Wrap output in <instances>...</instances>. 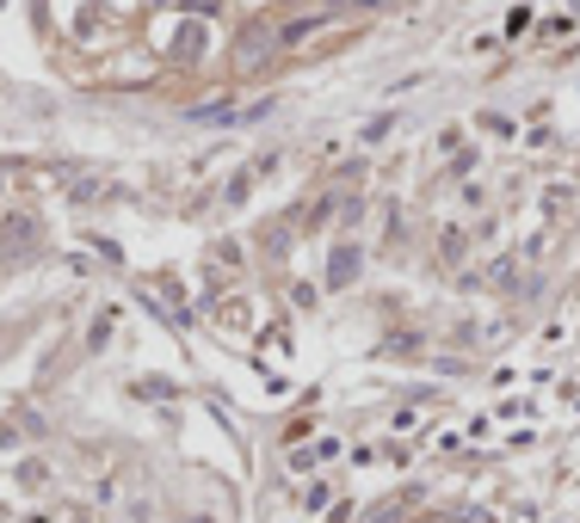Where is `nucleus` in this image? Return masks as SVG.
<instances>
[{
  "mask_svg": "<svg viewBox=\"0 0 580 523\" xmlns=\"http://www.w3.org/2000/svg\"><path fill=\"white\" fill-rule=\"evenodd\" d=\"M272 50H278V31H272V25H248L241 43H235V68H241V75H260L272 62Z\"/></svg>",
  "mask_w": 580,
  "mask_h": 523,
  "instance_id": "f257e3e1",
  "label": "nucleus"
},
{
  "mask_svg": "<svg viewBox=\"0 0 580 523\" xmlns=\"http://www.w3.org/2000/svg\"><path fill=\"white\" fill-rule=\"evenodd\" d=\"M352 278H358V246H340L328 259V283H352Z\"/></svg>",
  "mask_w": 580,
  "mask_h": 523,
  "instance_id": "f03ea898",
  "label": "nucleus"
},
{
  "mask_svg": "<svg viewBox=\"0 0 580 523\" xmlns=\"http://www.w3.org/2000/svg\"><path fill=\"white\" fill-rule=\"evenodd\" d=\"M346 7H365V13H370V7H383V0H346Z\"/></svg>",
  "mask_w": 580,
  "mask_h": 523,
  "instance_id": "7ed1b4c3",
  "label": "nucleus"
}]
</instances>
